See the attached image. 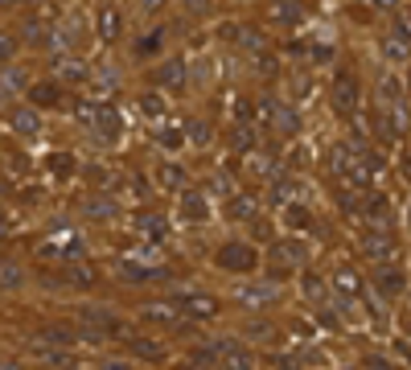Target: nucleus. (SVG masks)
I'll use <instances>...</instances> for the list:
<instances>
[{"label": "nucleus", "instance_id": "1", "mask_svg": "<svg viewBox=\"0 0 411 370\" xmlns=\"http://www.w3.org/2000/svg\"><path fill=\"white\" fill-rule=\"evenodd\" d=\"M173 300H177V313L189 317V321H214L223 313V305L214 296H206V292H177Z\"/></svg>", "mask_w": 411, "mask_h": 370}, {"label": "nucleus", "instance_id": "2", "mask_svg": "<svg viewBox=\"0 0 411 370\" xmlns=\"http://www.w3.org/2000/svg\"><path fill=\"white\" fill-rule=\"evenodd\" d=\"M333 107L350 120L354 111H358V99H362V87H358V79L350 74V70H337V79H333Z\"/></svg>", "mask_w": 411, "mask_h": 370}, {"label": "nucleus", "instance_id": "3", "mask_svg": "<svg viewBox=\"0 0 411 370\" xmlns=\"http://www.w3.org/2000/svg\"><path fill=\"white\" fill-rule=\"evenodd\" d=\"M333 173L341 177V182H350V185H366V169L362 165V156L354 152V148H346V144H337L333 148Z\"/></svg>", "mask_w": 411, "mask_h": 370}, {"label": "nucleus", "instance_id": "4", "mask_svg": "<svg viewBox=\"0 0 411 370\" xmlns=\"http://www.w3.org/2000/svg\"><path fill=\"white\" fill-rule=\"evenodd\" d=\"M255 264H259V255H255L251 243H227V247H218V268L223 272H251Z\"/></svg>", "mask_w": 411, "mask_h": 370}, {"label": "nucleus", "instance_id": "5", "mask_svg": "<svg viewBox=\"0 0 411 370\" xmlns=\"http://www.w3.org/2000/svg\"><path fill=\"white\" fill-rule=\"evenodd\" d=\"M259 111L268 115V124H272L280 136H292V132L300 128V115H296L284 99H264V103H259Z\"/></svg>", "mask_w": 411, "mask_h": 370}, {"label": "nucleus", "instance_id": "6", "mask_svg": "<svg viewBox=\"0 0 411 370\" xmlns=\"http://www.w3.org/2000/svg\"><path fill=\"white\" fill-rule=\"evenodd\" d=\"M362 251L370 255V259H391L395 255V234L387 231V227H370V231L362 234Z\"/></svg>", "mask_w": 411, "mask_h": 370}, {"label": "nucleus", "instance_id": "7", "mask_svg": "<svg viewBox=\"0 0 411 370\" xmlns=\"http://www.w3.org/2000/svg\"><path fill=\"white\" fill-rule=\"evenodd\" d=\"M374 288H378L382 300H395V296L408 288V276H403L399 268H391V264H378V268H374Z\"/></svg>", "mask_w": 411, "mask_h": 370}, {"label": "nucleus", "instance_id": "8", "mask_svg": "<svg viewBox=\"0 0 411 370\" xmlns=\"http://www.w3.org/2000/svg\"><path fill=\"white\" fill-rule=\"evenodd\" d=\"M156 83H161L165 91L182 95L185 91V62L182 58H165V62L156 66Z\"/></svg>", "mask_w": 411, "mask_h": 370}, {"label": "nucleus", "instance_id": "9", "mask_svg": "<svg viewBox=\"0 0 411 370\" xmlns=\"http://www.w3.org/2000/svg\"><path fill=\"white\" fill-rule=\"evenodd\" d=\"M272 264L275 268H300L305 264V243H296V239L272 243Z\"/></svg>", "mask_w": 411, "mask_h": 370}, {"label": "nucleus", "instance_id": "10", "mask_svg": "<svg viewBox=\"0 0 411 370\" xmlns=\"http://www.w3.org/2000/svg\"><path fill=\"white\" fill-rule=\"evenodd\" d=\"M95 136H103L107 144L120 136V111H115L111 103H99V107H95Z\"/></svg>", "mask_w": 411, "mask_h": 370}, {"label": "nucleus", "instance_id": "11", "mask_svg": "<svg viewBox=\"0 0 411 370\" xmlns=\"http://www.w3.org/2000/svg\"><path fill=\"white\" fill-rule=\"evenodd\" d=\"M140 321H161V325L182 321L177 300H148V305H140Z\"/></svg>", "mask_w": 411, "mask_h": 370}, {"label": "nucleus", "instance_id": "12", "mask_svg": "<svg viewBox=\"0 0 411 370\" xmlns=\"http://www.w3.org/2000/svg\"><path fill=\"white\" fill-rule=\"evenodd\" d=\"M227 218L230 223H255V218H259L255 198H247V193H230L227 198Z\"/></svg>", "mask_w": 411, "mask_h": 370}, {"label": "nucleus", "instance_id": "13", "mask_svg": "<svg viewBox=\"0 0 411 370\" xmlns=\"http://www.w3.org/2000/svg\"><path fill=\"white\" fill-rule=\"evenodd\" d=\"M128 350H132L136 358H144V362H165V358H169V354H165V346H161L156 337H144V333L128 337Z\"/></svg>", "mask_w": 411, "mask_h": 370}, {"label": "nucleus", "instance_id": "14", "mask_svg": "<svg viewBox=\"0 0 411 370\" xmlns=\"http://www.w3.org/2000/svg\"><path fill=\"white\" fill-rule=\"evenodd\" d=\"M38 341H46V346H54V350H70V346L79 341V329L54 321V325H46V329H42V337H38Z\"/></svg>", "mask_w": 411, "mask_h": 370}, {"label": "nucleus", "instance_id": "15", "mask_svg": "<svg viewBox=\"0 0 411 370\" xmlns=\"http://www.w3.org/2000/svg\"><path fill=\"white\" fill-rule=\"evenodd\" d=\"M120 25H124V17L115 13V4H103V8H99V17H95L99 38H103V42H115V38H120Z\"/></svg>", "mask_w": 411, "mask_h": 370}, {"label": "nucleus", "instance_id": "16", "mask_svg": "<svg viewBox=\"0 0 411 370\" xmlns=\"http://www.w3.org/2000/svg\"><path fill=\"white\" fill-rule=\"evenodd\" d=\"M8 124H13L21 136H38V132H42V115H38L33 107H13V111H8Z\"/></svg>", "mask_w": 411, "mask_h": 370}, {"label": "nucleus", "instance_id": "17", "mask_svg": "<svg viewBox=\"0 0 411 370\" xmlns=\"http://www.w3.org/2000/svg\"><path fill=\"white\" fill-rule=\"evenodd\" d=\"M182 214L189 218V223H206L210 206H206V198H202V193H193V189H182Z\"/></svg>", "mask_w": 411, "mask_h": 370}, {"label": "nucleus", "instance_id": "18", "mask_svg": "<svg viewBox=\"0 0 411 370\" xmlns=\"http://www.w3.org/2000/svg\"><path fill=\"white\" fill-rule=\"evenodd\" d=\"M366 218H370L374 227H387V223H391V206H387L382 193H370V198H366Z\"/></svg>", "mask_w": 411, "mask_h": 370}, {"label": "nucleus", "instance_id": "19", "mask_svg": "<svg viewBox=\"0 0 411 370\" xmlns=\"http://www.w3.org/2000/svg\"><path fill=\"white\" fill-rule=\"evenodd\" d=\"M255 144V124H230V148L234 152H251Z\"/></svg>", "mask_w": 411, "mask_h": 370}, {"label": "nucleus", "instance_id": "20", "mask_svg": "<svg viewBox=\"0 0 411 370\" xmlns=\"http://www.w3.org/2000/svg\"><path fill=\"white\" fill-rule=\"evenodd\" d=\"M21 284H25V272L13 259H0V292H17Z\"/></svg>", "mask_w": 411, "mask_h": 370}, {"label": "nucleus", "instance_id": "21", "mask_svg": "<svg viewBox=\"0 0 411 370\" xmlns=\"http://www.w3.org/2000/svg\"><path fill=\"white\" fill-rule=\"evenodd\" d=\"M58 95H62L58 83H33V87H29V103H38V107H54V103H58Z\"/></svg>", "mask_w": 411, "mask_h": 370}, {"label": "nucleus", "instance_id": "22", "mask_svg": "<svg viewBox=\"0 0 411 370\" xmlns=\"http://www.w3.org/2000/svg\"><path fill=\"white\" fill-rule=\"evenodd\" d=\"M58 79L62 83H83L87 79V66L79 58H58Z\"/></svg>", "mask_w": 411, "mask_h": 370}, {"label": "nucleus", "instance_id": "23", "mask_svg": "<svg viewBox=\"0 0 411 370\" xmlns=\"http://www.w3.org/2000/svg\"><path fill=\"white\" fill-rule=\"evenodd\" d=\"M272 17L284 21V25H296V21H300V0H275Z\"/></svg>", "mask_w": 411, "mask_h": 370}, {"label": "nucleus", "instance_id": "24", "mask_svg": "<svg viewBox=\"0 0 411 370\" xmlns=\"http://www.w3.org/2000/svg\"><path fill=\"white\" fill-rule=\"evenodd\" d=\"M185 140L198 144V148L210 144V124H206V120H189V124H185Z\"/></svg>", "mask_w": 411, "mask_h": 370}, {"label": "nucleus", "instance_id": "25", "mask_svg": "<svg viewBox=\"0 0 411 370\" xmlns=\"http://www.w3.org/2000/svg\"><path fill=\"white\" fill-rule=\"evenodd\" d=\"M239 300L259 305V300H275V292H272V284H251V288H243V292H239Z\"/></svg>", "mask_w": 411, "mask_h": 370}, {"label": "nucleus", "instance_id": "26", "mask_svg": "<svg viewBox=\"0 0 411 370\" xmlns=\"http://www.w3.org/2000/svg\"><path fill=\"white\" fill-rule=\"evenodd\" d=\"M382 58H387V62H408V42H399V38H382Z\"/></svg>", "mask_w": 411, "mask_h": 370}, {"label": "nucleus", "instance_id": "27", "mask_svg": "<svg viewBox=\"0 0 411 370\" xmlns=\"http://www.w3.org/2000/svg\"><path fill=\"white\" fill-rule=\"evenodd\" d=\"M156 177H161L165 189H182V185H185V173L177 169V165H161V173H156Z\"/></svg>", "mask_w": 411, "mask_h": 370}, {"label": "nucleus", "instance_id": "28", "mask_svg": "<svg viewBox=\"0 0 411 370\" xmlns=\"http://www.w3.org/2000/svg\"><path fill=\"white\" fill-rule=\"evenodd\" d=\"M140 231L148 234V239H161L169 227H165V218H156V214H144V218H140Z\"/></svg>", "mask_w": 411, "mask_h": 370}, {"label": "nucleus", "instance_id": "29", "mask_svg": "<svg viewBox=\"0 0 411 370\" xmlns=\"http://www.w3.org/2000/svg\"><path fill=\"white\" fill-rule=\"evenodd\" d=\"M333 284H337V292H341V296H354V292H358V276H354V272H346V268L333 276Z\"/></svg>", "mask_w": 411, "mask_h": 370}, {"label": "nucleus", "instance_id": "30", "mask_svg": "<svg viewBox=\"0 0 411 370\" xmlns=\"http://www.w3.org/2000/svg\"><path fill=\"white\" fill-rule=\"evenodd\" d=\"M13 58H17V38H13L8 29H0V66L13 62Z\"/></svg>", "mask_w": 411, "mask_h": 370}, {"label": "nucleus", "instance_id": "31", "mask_svg": "<svg viewBox=\"0 0 411 370\" xmlns=\"http://www.w3.org/2000/svg\"><path fill=\"white\" fill-rule=\"evenodd\" d=\"M395 29H399V42H411V8L395 13Z\"/></svg>", "mask_w": 411, "mask_h": 370}, {"label": "nucleus", "instance_id": "32", "mask_svg": "<svg viewBox=\"0 0 411 370\" xmlns=\"http://www.w3.org/2000/svg\"><path fill=\"white\" fill-rule=\"evenodd\" d=\"M288 223H292V227H313V214H309L305 206H288Z\"/></svg>", "mask_w": 411, "mask_h": 370}, {"label": "nucleus", "instance_id": "33", "mask_svg": "<svg viewBox=\"0 0 411 370\" xmlns=\"http://www.w3.org/2000/svg\"><path fill=\"white\" fill-rule=\"evenodd\" d=\"M292 193H300V182H275V189H272L275 202H288Z\"/></svg>", "mask_w": 411, "mask_h": 370}, {"label": "nucleus", "instance_id": "34", "mask_svg": "<svg viewBox=\"0 0 411 370\" xmlns=\"http://www.w3.org/2000/svg\"><path fill=\"white\" fill-rule=\"evenodd\" d=\"M21 29H25V33H21L25 42H42V25H38V21H25Z\"/></svg>", "mask_w": 411, "mask_h": 370}, {"label": "nucleus", "instance_id": "35", "mask_svg": "<svg viewBox=\"0 0 411 370\" xmlns=\"http://www.w3.org/2000/svg\"><path fill=\"white\" fill-rule=\"evenodd\" d=\"M54 161V173H70L74 169V156H49Z\"/></svg>", "mask_w": 411, "mask_h": 370}, {"label": "nucleus", "instance_id": "36", "mask_svg": "<svg viewBox=\"0 0 411 370\" xmlns=\"http://www.w3.org/2000/svg\"><path fill=\"white\" fill-rule=\"evenodd\" d=\"M99 370H132V362H124V358H103Z\"/></svg>", "mask_w": 411, "mask_h": 370}, {"label": "nucleus", "instance_id": "37", "mask_svg": "<svg viewBox=\"0 0 411 370\" xmlns=\"http://www.w3.org/2000/svg\"><path fill=\"white\" fill-rule=\"evenodd\" d=\"M144 111H148V115H161V111H165V103H161L156 95H148V99H144Z\"/></svg>", "mask_w": 411, "mask_h": 370}, {"label": "nucleus", "instance_id": "38", "mask_svg": "<svg viewBox=\"0 0 411 370\" xmlns=\"http://www.w3.org/2000/svg\"><path fill=\"white\" fill-rule=\"evenodd\" d=\"M87 210H91V214H103V218H107V214H111L115 206H111V202H99V198H95L91 206H87Z\"/></svg>", "mask_w": 411, "mask_h": 370}, {"label": "nucleus", "instance_id": "39", "mask_svg": "<svg viewBox=\"0 0 411 370\" xmlns=\"http://www.w3.org/2000/svg\"><path fill=\"white\" fill-rule=\"evenodd\" d=\"M395 350H399V358H403V362H411V341H408V337H395Z\"/></svg>", "mask_w": 411, "mask_h": 370}, {"label": "nucleus", "instance_id": "40", "mask_svg": "<svg viewBox=\"0 0 411 370\" xmlns=\"http://www.w3.org/2000/svg\"><path fill=\"white\" fill-rule=\"evenodd\" d=\"M66 284H79V288H87V284H91V276H87V272H66Z\"/></svg>", "mask_w": 411, "mask_h": 370}, {"label": "nucleus", "instance_id": "41", "mask_svg": "<svg viewBox=\"0 0 411 370\" xmlns=\"http://www.w3.org/2000/svg\"><path fill=\"white\" fill-rule=\"evenodd\" d=\"M223 38H227V42H239V38H243V25H223Z\"/></svg>", "mask_w": 411, "mask_h": 370}, {"label": "nucleus", "instance_id": "42", "mask_svg": "<svg viewBox=\"0 0 411 370\" xmlns=\"http://www.w3.org/2000/svg\"><path fill=\"white\" fill-rule=\"evenodd\" d=\"M305 288H309V296H321V276H305Z\"/></svg>", "mask_w": 411, "mask_h": 370}, {"label": "nucleus", "instance_id": "43", "mask_svg": "<svg viewBox=\"0 0 411 370\" xmlns=\"http://www.w3.org/2000/svg\"><path fill=\"white\" fill-rule=\"evenodd\" d=\"M156 140H161V144H169V148H173V144H182L177 132H156Z\"/></svg>", "mask_w": 411, "mask_h": 370}, {"label": "nucleus", "instance_id": "44", "mask_svg": "<svg viewBox=\"0 0 411 370\" xmlns=\"http://www.w3.org/2000/svg\"><path fill=\"white\" fill-rule=\"evenodd\" d=\"M161 4H165V0H140V8H144V13H156Z\"/></svg>", "mask_w": 411, "mask_h": 370}, {"label": "nucleus", "instance_id": "45", "mask_svg": "<svg viewBox=\"0 0 411 370\" xmlns=\"http://www.w3.org/2000/svg\"><path fill=\"white\" fill-rule=\"evenodd\" d=\"M185 4H189V8H198V13H206V8H210V0H185Z\"/></svg>", "mask_w": 411, "mask_h": 370}, {"label": "nucleus", "instance_id": "46", "mask_svg": "<svg viewBox=\"0 0 411 370\" xmlns=\"http://www.w3.org/2000/svg\"><path fill=\"white\" fill-rule=\"evenodd\" d=\"M0 234H4V210H0Z\"/></svg>", "mask_w": 411, "mask_h": 370}, {"label": "nucleus", "instance_id": "47", "mask_svg": "<svg viewBox=\"0 0 411 370\" xmlns=\"http://www.w3.org/2000/svg\"><path fill=\"white\" fill-rule=\"evenodd\" d=\"M370 4H391V0H370Z\"/></svg>", "mask_w": 411, "mask_h": 370}, {"label": "nucleus", "instance_id": "48", "mask_svg": "<svg viewBox=\"0 0 411 370\" xmlns=\"http://www.w3.org/2000/svg\"><path fill=\"white\" fill-rule=\"evenodd\" d=\"M408 87H411V70H408Z\"/></svg>", "mask_w": 411, "mask_h": 370}, {"label": "nucleus", "instance_id": "49", "mask_svg": "<svg viewBox=\"0 0 411 370\" xmlns=\"http://www.w3.org/2000/svg\"><path fill=\"white\" fill-rule=\"evenodd\" d=\"M62 370H79V367H62Z\"/></svg>", "mask_w": 411, "mask_h": 370}, {"label": "nucleus", "instance_id": "50", "mask_svg": "<svg viewBox=\"0 0 411 370\" xmlns=\"http://www.w3.org/2000/svg\"><path fill=\"white\" fill-rule=\"evenodd\" d=\"M103 4H111V0H103Z\"/></svg>", "mask_w": 411, "mask_h": 370}]
</instances>
